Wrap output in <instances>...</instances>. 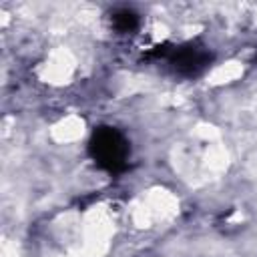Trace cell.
<instances>
[{
  "label": "cell",
  "instance_id": "6da1fadb",
  "mask_svg": "<svg viewBox=\"0 0 257 257\" xmlns=\"http://www.w3.org/2000/svg\"><path fill=\"white\" fill-rule=\"evenodd\" d=\"M88 153L100 169H104L108 173H118L126 167L128 145L116 128L100 126L90 137Z\"/></svg>",
  "mask_w": 257,
  "mask_h": 257
},
{
  "label": "cell",
  "instance_id": "7a4b0ae2",
  "mask_svg": "<svg viewBox=\"0 0 257 257\" xmlns=\"http://www.w3.org/2000/svg\"><path fill=\"white\" fill-rule=\"evenodd\" d=\"M169 58L181 72L195 74L197 70H201L203 66L209 64L211 54L203 48H197V46H183V48H173Z\"/></svg>",
  "mask_w": 257,
  "mask_h": 257
},
{
  "label": "cell",
  "instance_id": "3957f363",
  "mask_svg": "<svg viewBox=\"0 0 257 257\" xmlns=\"http://www.w3.org/2000/svg\"><path fill=\"white\" fill-rule=\"evenodd\" d=\"M137 14L135 12H128V10H120V12H116L114 16H112V24H114V28L116 30H120V32H128V30H133L135 26H137Z\"/></svg>",
  "mask_w": 257,
  "mask_h": 257
}]
</instances>
